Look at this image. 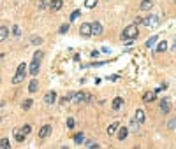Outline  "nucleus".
<instances>
[{
    "instance_id": "f257e3e1",
    "label": "nucleus",
    "mask_w": 176,
    "mask_h": 149,
    "mask_svg": "<svg viewBox=\"0 0 176 149\" xmlns=\"http://www.w3.org/2000/svg\"><path fill=\"white\" fill-rule=\"evenodd\" d=\"M139 35V30H138V25L134 23V25H129L127 28H123V32H121V39L123 40H134V39H138Z\"/></svg>"
},
{
    "instance_id": "f03ea898",
    "label": "nucleus",
    "mask_w": 176,
    "mask_h": 149,
    "mask_svg": "<svg viewBox=\"0 0 176 149\" xmlns=\"http://www.w3.org/2000/svg\"><path fill=\"white\" fill-rule=\"evenodd\" d=\"M79 33H81L83 37H90L92 35V23H83L81 27H79Z\"/></svg>"
},
{
    "instance_id": "7ed1b4c3",
    "label": "nucleus",
    "mask_w": 176,
    "mask_h": 149,
    "mask_svg": "<svg viewBox=\"0 0 176 149\" xmlns=\"http://www.w3.org/2000/svg\"><path fill=\"white\" fill-rule=\"evenodd\" d=\"M74 100L77 102V104H81V102H90L92 100V96H90V93H76V95H74Z\"/></svg>"
},
{
    "instance_id": "20e7f679",
    "label": "nucleus",
    "mask_w": 176,
    "mask_h": 149,
    "mask_svg": "<svg viewBox=\"0 0 176 149\" xmlns=\"http://www.w3.org/2000/svg\"><path fill=\"white\" fill-rule=\"evenodd\" d=\"M44 102H46L48 105L55 104V102H56V93H55V91H48V93L44 95Z\"/></svg>"
},
{
    "instance_id": "39448f33",
    "label": "nucleus",
    "mask_w": 176,
    "mask_h": 149,
    "mask_svg": "<svg viewBox=\"0 0 176 149\" xmlns=\"http://www.w3.org/2000/svg\"><path fill=\"white\" fill-rule=\"evenodd\" d=\"M116 137H118V140H125V138L129 137V128H127V126L118 128V132H116Z\"/></svg>"
},
{
    "instance_id": "423d86ee",
    "label": "nucleus",
    "mask_w": 176,
    "mask_h": 149,
    "mask_svg": "<svg viewBox=\"0 0 176 149\" xmlns=\"http://www.w3.org/2000/svg\"><path fill=\"white\" fill-rule=\"evenodd\" d=\"M100 33H102V25H100L99 21L92 23V35H95V37H99Z\"/></svg>"
},
{
    "instance_id": "0eeeda50",
    "label": "nucleus",
    "mask_w": 176,
    "mask_h": 149,
    "mask_svg": "<svg viewBox=\"0 0 176 149\" xmlns=\"http://www.w3.org/2000/svg\"><path fill=\"white\" fill-rule=\"evenodd\" d=\"M39 65H41V62L32 60V63H30V74H32V75H37L39 74Z\"/></svg>"
},
{
    "instance_id": "6e6552de",
    "label": "nucleus",
    "mask_w": 176,
    "mask_h": 149,
    "mask_svg": "<svg viewBox=\"0 0 176 149\" xmlns=\"http://www.w3.org/2000/svg\"><path fill=\"white\" fill-rule=\"evenodd\" d=\"M50 132H51V126H50V125H44V126L39 130V137H41V138H46L48 135H50Z\"/></svg>"
},
{
    "instance_id": "1a4fd4ad",
    "label": "nucleus",
    "mask_w": 176,
    "mask_h": 149,
    "mask_svg": "<svg viewBox=\"0 0 176 149\" xmlns=\"http://www.w3.org/2000/svg\"><path fill=\"white\" fill-rule=\"evenodd\" d=\"M157 21H159V18L157 16H148V18H144V25H146V27H155V25H157Z\"/></svg>"
},
{
    "instance_id": "9d476101",
    "label": "nucleus",
    "mask_w": 176,
    "mask_h": 149,
    "mask_svg": "<svg viewBox=\"0 0 176 149\" xmlns=\"http://www.w3.org/2000/svg\"><path fill=\"white\" fill-rule=\"evenodd\" d=\"M62 6H64V0H51V4H50L51 11H60Z\"/></svg>"
},
{
    "instance_id": "9b49d317",
    "label": "nucleus",
    "mask_w": 176,
    "mask_h": 149,
    "mask_svg": "<svg viewBox=\"0 0 176 149\" xmlns=\"http://www.w3.org/2000/svg\"><path fill=\"white\" fill-rule=\"evenodd\" d=\"M152 7H153V2H152V0H143L141 6H139V9H141V11H150Z\"/></svg>"
},
{
    "instance_id": "f8f14e48",
    "label": "nucleus",
    "mask_w": 176,
    "mask_h": 149,
    "mask_svg": "<svg viewBox=\"0 0 176 149\" xmlns=\"http://www.w3.org/2000/svg\"><path fill=\"white\" fill-rule=\"evenodd\" d=\"M118 128H120V125H118V121L111 123L109 126H108V135H115V133L118 132Z\"/></svg>"
},
{
    "instance_id": "ddd939ff",
    "label": "nucleus",
    "mask_w": 176,
    "mask_h": 149,
    "mask_svg": "<svg viewBox=\"0 0 176 149\" xmlns=\"http://www.w3.org/2000/svg\"><path fill=\"white\" fill-rule=\"evenodd\" d=\"M160 111L162 112H169L171 111V104L167 98H164V100H160Z\"/></svg>"
},
{
    "instance_id": "4468645a",
    "label": "nucleus",
    "mask_w": 176,
    "mask_h": 149,
    "mask_svg": "<svg viewBox=\"0 0 176 149\" xmlns=\"http://www.w3.org/2000/svg\"><path fill=\"white\" fill-rule=\"evenodd\" d=\"M25 74H27V72H16L14 77H12V83H14V84H20V83L25 79Z\"/></svg>"
},
{
    "instance_id": "2eb2a0df",
    "label": "nucleus",
    "mask_w": 176,
    "mask_h": 149,
    "mask_svg": "<svg viewBox=\"0 0 176 149\" xmlns=\"http://www.w3.org/2000/svg\"><path fill=\"white\" fill-rule=\"evenodd\" d=\"M121 105H123V98H121V96H116L115 100H113V104H111V107H113L115 111H118Z\"/></svg>"
},
{
    "instance_id": "dca6fc26",
    "label": "nucleus",
    "mask_w": 176,
    "mask_h": 149,
    "mask_svg": "<svg viewBox=\"0 0 176 149\" xmlns=\"http://www.w3.org/2000/svg\"><path fill=\"white\" fill-rule=\"evenodd\" d=\"M155 96H157V91H148V93H144L143 95V100L144 102H153Z\"/></svg>"
},
{
    "instance_id": "f3484780",
    "label": "nucleus",
    "mask_w": 176,
    "mask_h": 149,
    "mask_svg": "<svg viewBox=\"0 0 176 149\" xmlns=\"http://www.w3.org/2000/svg\"><path fill=\"white\" fill-rule=\"evenodd\" d=\"M72 140H74V144H83L85 142V133H74V137H72Z\"/></svg>"
},
{
    "instance_id": "a211bd4d",
    "label": "nucleus",
    "mask_w": 176,
    "mask_h": 149,
    "mask_svg": "<svg viewBox=\"0 0 176 149\" xmlns=\"http://www.w3.org/2000/svg\"><path fill=\"white\" fill-rule=\"evenodd\" d=\"M37 88H39L37 79H32V81H30V84H28V91H30V93H35V91H37Z\"/></svg>"
},
{
    "instance_id": "6ab92c4d",
    "label": "nucleus",
    "mask_w": 176,
    "mask_h": 149,
    "mask_svg": "<svg viewBox=\"0 0 176 149\" xmlns=\"http://www.w3.org/2000/svg\"><path fill=\"white\" fill-rule=\"evenodd\" d=\"M7 37H9V30H7V27H0V40H6Z\"/></svg>"
},
{
    "instance_id": "aec40b11",
    "label": "nucleus",
    "mask_w": 176,
    "mask_h": 149,
    "mask_svg": "<svg viewBox=\"0 0 176 149\" xmlns=\"http://www.w3.org/2000/svg\"><path fill=\"white\" fill-rule=\"evenodd\" d=\"M136 119L139 121V125L144 121V111L143 109H138V111H136Z\"/></svg>"
},
{
    "instance_id": "412c9836",
    "label": "nucleus",
    "mask_w": 176,
    "mask_h": 149,
    "mask_svg": "<svg viewBox=\"0 0 176 149\" xmlns=\"http://www.w3.org/2000/svg\"><path fill=\"white\" fill-rule=\"evenodd\" d=\"M157 40H159V37H157V35H153V37H150L148 40H146V48H153L155 44H157Z\"/></svg>"
},
{
    "instance_id": "4be33fe9",
    "label": "nucleus",
    "mask_w": 176,
    "mask_h": 149,
    "mask_svg": "<svg viewBox=\"0 0 176 149\" xmlns=\"http://www.w3.org/2000/svg\"><path fill=\"white\" fill-rule=\"evenodd\" d=\"M165 49H167V42H165V40H160L159 46H157V53H164Z\"/></svg>"
},
{
    "instance_id": "5701e85b",
    "label": "nucleus",
    "mask_w": 176,
    "mask_h": 149,
    "mask_svg": "<svg viewBox=\"0 0 176 149\" xmlns=\"http://www.w3.org/2000/svg\"><path fill=\"white\" fill-rule=\"evenodd\" d=\"M97 6V0H85V7L86 9H94Z\"/></svg>"
},
{
    "instance_id": "b1692460",
    "label": "nucleus",
    "mask_w": 176,
    "mask_h": 149,
    "mask_svg": "<svg viewBox=\"0 0 176 149\" xmlns=\"http://www.w3.org/2000/svg\"><path fill=\"white\" fill-rule=\"evenodd\" d=\"M25 137H27V135H25L21 130H18V132H16V140H18V142H23V140H25Z\"/></svg>"
},
{
    "instance_id": "393cba45",
    "label": "nucleus",
    "mask_w": 176,
    "mask_h": 149,
    "mask_svg": "<svg viewBox=\"0 0 176 149\" xmlns=\"http://www.w3.org/2000/svg\"><path fill=\"white\" fill-rule=\"evenodd\" d=\"M42 56H44L42 51H35V53H33V60H37V62H41V60H42Z\"/></svg>"
},
{
    "instance_id": "a878e982",
    "label": "nucleus",
    "mask_w": 176,
    "mask_h": 149,
    "mask_svg": "<svg viewBox=\"0 0 176 149\" xmlns=\"http://www.w3.org/2000/svg\"><path fill=\"white\" fill-rule=\"evenodd\" d=\"M0 146H2L4 149H9V147H11V144H9V140H7V138H2V140H0Z\"/></svg>"
},
{
    "instance_id": "bb28decb",
    "label": "nucleus",
    "mask_w": 176,
    "mask_h": 149,
    "mask_svg": "<svg viewBox=\"0 0 176 149\" xmlns=\"http://www.w3.org/2000/svg\"><path fill=\"white\" fill-rule=\"evenodd\" d=\"M23 109H25V111H28V109H30V107H32V100H30V98H28V100H25L23 102Z\"/></svg>"
},
{
    "instance_id": "cd10ccee",
    "label": "nucleus",
    "mask_w": 176,
    "mask_h": 149,
    "mask_svg": "<svg viewBox=\"0 0 176 149\" xmlns=\"http://www.w3.org/2000/svg\"><path fill=\"white\" fill-rule=\"evenodd\" d=\"M76 126V121H74V117H69L67 119V128H74Z\"/></svg>"
},
{
    "instance_id": "c85d7f7f",
    "label": "nucleus",
    "mask_w": 176,
    "mask_h": 149,
    "mask_svg": "<svg viewBox=\"0 0 176 149\" xmlns=\"http://www.w3.org/2000/svg\"><path fill=\"white\" fill-rule=\"evenodd\" d=\"M79 14H81V11H74L71 14V21H74V19H77V18H79Z\"/></svg>"
},
{
    "instance_id": "c756f323",
    "label": "nucleus",
    "mask_w": 176,
    "mask_h": 149,
    "mask_svg": "<svg viewBox=\"0 0 176 149\" xmlns=\"http://www.w3.org/2000/svg\"><path fill=\"white\" fill-rule=\"evenodd\" d=\"M30 130H32V128H30V125H25V126H21V132L25 133V135H28V133H30Z\"/></svg>"
},
{
    "instance_id": "7c9ffc66",
    "label": "nucleus",
    "mask_w": 176,
    "mask_h": 149,
    "mask_svg": "<svg viewBox=\"0 0 176 149\" xmlns=\"http://www.w3.org/2000/svg\"><path fill=\"white\" fill-rule=\"evenodd\" d=\"M12 33H14V35H16V37H20V27H18V25H14V27H12Z\"/></svg>"
},
{
    "instance_id": "2f4dec72",
    "label": "nucleus",
    "mask_w": 176,
    "mask_h": 149,
    "mask_svg": "<svg viewBox=\"0 0 176 149\" xmlns=\"http://www.w3.org/2000/svg\"><path fill=\"white\" fill-rule=\"evenodd\" d=\"M65 32H69V25H67V23L60 27V33H65Z\"/></svg>"
},
{
    "instance_id": "473e14b6",
    "label": "nucleus",
    "mask_w": 176,
    "mask_h": 149,
    "mask_svg": "<svg viewBox=\"0 0 176 149\" xmlns=\"http://www.w3.org/2000/svg\"><path fill=\"white\" fill-rule=\"evenodd\" d=\"M32 42H33V44H41V42H42V39H41V37H33Z\"/></svg>"
},
{
    "instance_id": "72a5a7b5",
    "label": "nucleus",
    "mask_w": 176,
    "mask_h": 149,
    "mask_svg": "<svg viewBox=\"0 0 176 149\" xmlns=\"http://www.w3.org/2000/svg\"><path fill=\"white\" fill-rule=\"evenodd\" d=\"M39 9H44V7H46V2H44V0H39Z\"/></svg>"
},
{
    "instance_id": "f704fd0d",
    "label": "nucleus",
    "mask_w": 176,
    "mask_h": 149,
    "mask_svg": "<svg viewBox=\"0 0 176 149\" xmlns=\"http://www.w3.org/2000/svg\"><path fill=\"white\" fill-rule=\"evenodd\" d=\"M169 128H176V119H171L169 121Z\"/></svg>"
},
{
    "instance_id": "c9c22d12",
    "label": "nucleus",
    "mask_w": 176,
    "mask_h": 149,
    "mask_svg": "<svg viewBox=\"0 0 176 149\" xmlns=\"http://www.w3.org/2000/svg\"><path fill=\"white\" fill-rule=\"evenodd\" d=\"M90 54H92V58H97V56H99V51H92Z\"/></svg>"
},
{
    "instance_id": "e433bc0d",
    "label": "nucleus",
    "mask_w": 176,
    "mask_h": 149,
    "mask_svg": "<svg viewBox=\"0 0 176 149\" xmlns=\"http://www.w3.org/2000/svg\"><path fill=\"white\" fill-rule=\"evenodd\" d=\"M174 49H176V42H174Z\"/></svg>"
}]
</instances>
